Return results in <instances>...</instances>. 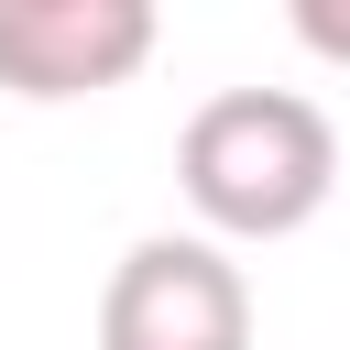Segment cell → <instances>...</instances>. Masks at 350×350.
Segmentation results:
<instances>
[{
    "label": "cell",
    "instance_id": "obj_3",
    "mask_svg": "<svg viewBox=\"0 0 350 350\" xmlns=\"http://www.w3.org/2000/svg\"><path fill=\"white\" fill-rule=\"evenodd\" d=\"M153 0H0V88L11 98H98L153 66Z\"/></svg>",
    "mask_w": 350,
    "mask_h": 350
},
{
    "label": "cell",
    "instance_id": "obj_2",
    "mask_svg": "<svg viewBox=\"0 0 350 350\" xmlns=\"http://www.w3.org/2000/svg\"><path fill=\"white\" fill-rule=\"evenodd\" d=\"M98 350H252V273L197 230L131 241L98 284Z\"/></svg>",
    "mask_w": 350,
    "mask_h": 350
},
{
    "label": "cell",
    "instance_id": "obj_1",
    "mask_svg": "<svg viewBox=\"0 0 350 350\" xmlns=\"http://www.w3.org/2000/svg\"><path fill=\"white\" fill-rule=\"evenodd\" d=\"M175 186L197 208V241H295L339 197V131L295 88H219L175 131Z\"/></svg>",
    "mask_w": 350,
    "mask_h": 350
},
{
    "label": "cell",
    "instance_id": "obj_4",
    "mask_svg": "<svg viewBox=\"0 0 350 350\" xmlns=\"http://www.w3.org/2000/svg\"><path fill=\"white\" fill-rule=\"evenodd\" d=\"M295 44L328 55V66H350V11H339V0H295Z\"/></svg>",
    "mask_w": 350,
    "mask_h": 350
}]
</instances>
